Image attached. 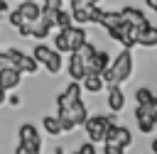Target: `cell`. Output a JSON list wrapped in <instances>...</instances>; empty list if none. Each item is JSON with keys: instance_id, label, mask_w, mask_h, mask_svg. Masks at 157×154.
Returning <instances> with one entry per match:
<instances>
[{"instance_id": "cell-1", "label": "cell", "mask_w": 157, "mask_h": 154, "mask_svg": "<svg viewBox=\"0 0 157 154\" xmlns=\"http://www.w3.org/2000/svg\"><path fill=\"white\" fill-rule=\"evenodd\" d=\"M101 76H103L105 86H110V83H125L132 76V54H130V49H123L115 59H110L108 68Z\"/></svg>"}, {"instance_id": "cell-2", "label": "cell", "mask_w": 157, "mask_h": 154, "mask_svg": "<svg viewBox=\"0 0 157 154\" xmlns=\"http://www.w3.org/2000/svg\"><path fill=\"white\" fill-rule=\"evenodd\" d=\"M110 122H113V117H105V115H93V117H86L83 130H86L88 139H91L93 144H98V142H103V134H105V130H108V125H110Z\"/></svg>"}, {"instance_id": "cell-3", "label": "cell", "mask_w": 157, "mask_h": 154, "mask_svg": "<svg viewBox=\"0 0 157 154\" xmlns=\"http://www.w3.org/2000/svg\"><path fill=\"white\" fill-rule=\"evenodd\" d=\"M103 142H115V144H120V147H130L132 144V134H130V130L128 127H123V125H115V120L108 125V130H105V134H103Z\"/></svg>"}, {"instance_id": "cell-4", "label": "cell", "mask_w": 157, "mask_h": 154, "mask_svg": "<svg viewBox=\"0 0 157 154\" xmlns=\"http://www.w3.org/2000/svg\"><path fill=\"white\" fill-rule=\"evenodd\" d=\"M17 134H20V142H25V144L32 149V154L42 152V139H39V132H37V127H34L32 122H25V125H20Z\"/></svg>"}, {"instance_id": "cell-5", "label": "cell", "mask_w": 157, "mask_h": 154, "mask_svg": "<svg viewBox=\"0 0 157 154\" xmlns=\"http://www.w3.org/2000/svg\"><path fill=\"white\" fill-rule=\"evenodd\" d=\"M135 120H137V130H140L142 134H150V132H155V127H157V117L150 112L147 105H137V108H135Z\"/></svg>"}, {"instance_id": "cell-6", "label": "cell", "mask_w": 157, "mask_h": 154, "mask_svg": "<svg viewBox=\"0 0 157 154\" xmlns=\"http://www.w3.org/2000/svg\"><path fill=\"white\" fill-rule=\"evenodd\" d=\"M20 81H22V71L20 68H15V66H0V88L2 90L20 88Z\"/></svg>"}, {"instance_id": "cell-7", "label": "cell", "mask_w": 157, "mask_h": 154, "mask_svg": "<svg viewBox=\"0 0 157 154\" xmlns=\"http://www.w3.org/2000/svg\"><path fill=\"white\" fill-rule=\"evenodd\" d=\"M81 90H83V88H81V81H71V83L66 86V90L56 95V108H69L74 100L81 98Z\"/></svg>"}, {"instance_id": "cell-8", "label": "cell", "mask_w": 157, "mask_h": 154, "mask_svg": "<svg viewBox=\"0 0 157 154\" xmlns=\"http://www.w3.org/2000/svg\"><path fill=\"white\" fill-rule=\"evenodd\" d=\"M108 64H110L108 51H105V49H96V51H93V59H91L88 66H86V73H103V71L108 68Z\"/></svg>"}, {"instance_id": "cell-9", "label": "cell", "mask_w": 157, "mask_h": 154, "mask_svg": "<svg viewBox=\"0 0 157 154\" xmlns=\"http://www.w3.org/2000/svg\"><path fill=\"white\" fill-rule=\"evenodd\" d=\"M17 10L22 15V20L29 22V24H34L39 20V15H42V7L37 5V0H20V7Z\"/></svg>"}, {"instance_id": "cell-10", "label": "cell", "mask_w": 157, "mask_h": 154, "mask_svg": "<svg viewBox=\"0 0 157 154\" xmlns=\"http://www.w3.org/2000/svg\"><path fill=\"white\" fill-rule=\"evenodd\" d=\"M118 12H120V20H125V22H130V24H135V27H145V24H150L147 17H145V12L137 10V7L125 5V7H120Z\"/></svg>"}, {"instance_id": "cell-11", "label": "cell", "mask_w": 157, "mask_h": 154, "mask_svg": "<svg viewBox=\"0 0 157 154\" xmlns=\"http://www.w3.org/2000/svg\"><path fill=\"white\" fill-rule=\"evenodd\" d=\"M66 68H69L71 81H81L86 76V66H83V59H81L78 51H69V66Z\"/></svg>"}, {"instance_id": "cell-12", "label": "cell", "mask_w": 157, "mask_h": 154, "mask_svg": "<svg viewBox=\"0 0 157 154\" xmlns=\"http://www.w3.org/2000/svg\"><path fill=\"white\" fill-rule=\"evenodd\" d=\"M108 108L113 112H120L125 108V93L120 90V83H110L108 86Z\"/></svg>"}, {"instance_id": "cell-13", "label": "cell", "mask_w": 157, "mask_h": 154, "mask_svg": "<svg viewBox=\"0 0 157 154\" xmlns=\"http://www.w3.org/2000/svg\"><path fill=\"white\" fill-rule=\"evenodd\" d=\"M64 32H66V39H69V51H78V49L83 46V42H86V29L71 24V27H66Z\"/></svg>"}, {"instance_id": "cell-14", "label": "cell", "mask_w": 157, "mask_h": 154, "mask_svg": "<svg viewBox=\"0 0 157 154\" xmlns=\"http://www.w3.org/2000/svg\"><path fill=\"white\" fill-rule=\"evenodd\" d=\"M135 44H140V46H157V27H152V24L140 27Z\"/></svg>"}, {"instance_id": "cell-15", "label": "cell", "mask_w": 157, "mask_h": 154, "mask_svg": "<svg viewBox=\"0 0 157 154\" xmlns=\"http://www.w3.org/2000/svg\"><path fill=\"white\" fill-rule=\"evenodd\" d=\"M103 76L101 73H86L83 78H81V88L83 90H88V93H101L103 90Z\"/></svg>"}, {"instance_id": "cell-16", "label": "cell", "mask_w": 157, "mask_h": 154, "mask_svg": "<svg viewBox=\"0 0 157 154\" xmlns=\"http://www.w3.org/2000/svg\"><path fill=\"white\" fill-rule=\"evenodd\" d=\"M88 5L91 2H76V5H71V20L74 22H78V24H88L91 22V12H88Z\"/></svg>"}, {"instance_id": "cell-17", "label": "cell", "mask_w": 157, "mask_h": 154, "mask_svg": "<svg viewBox=\"0 0 157 154\" xmlns=\"http://www.w3.org/2000/svg\"><path fill=\"white\" fill-rule=\"evenodd\" d=\"M69 115H71V120H74V125H76V127L86 122L88 110H86V105H83V100H81V98H78V100H74V103L69 105Z\"/></svg>"}, {"instance_id": "cell-18", "label": "cell", "mask_w": 157, "mask_h": 154, "mask_svg": "<svg viewBox=\"0 0 157 154\" xmlns=\"http://www.w3.org/2000/svg\"><path fill=\"white\" fill-rule=\"evenodd\" d=\"M74 24V20H71V12L66 10V7H59L56 12H54V27H59V29H66V27H71Z\"/></svg>"}, {"instance_id": "cell-19", "label": "cell", "mask_w": 157, "mask_h": 154, "mask_svg": "<svg viewBox=\"0 0 157 154\" xmlns=\"http://www.w3.org/2000/svg\"><path fill=\"white\" fill-rule=\"evenodd\" d=\"M42 66H44V68H47L49 73H59V71H61V66H64V64H61V54H59L56 49H52L49 59H47V61H44Z\"/></svg>"}, {"instance_id": "cell-20", "label": "cell", "mask_w": 157, "mask_h": 154, "mask_svg": "<svg viewBox=\"0 0 157 154\" xmlns=\"http://www.w3.org/2000/svg\"><path fill=\"white\" fill-rule=\"evenodd\" d=\"M42 125H44V132H47V134H52V137L61 134V125H59V117H56V115H44Z\"/></svg>"}, {"instance_id": "cell-21", "label": "cell", "mask_w": 157, "mask_h": 154, "mask_svg": "<svg viewBox=\"0 0 157 154\" xmlns=\"http://www.w3.org/2000/svg\"><path fill=\"white\" fill-rule=\"evenodd\" d=\"M49 32H52V24L44 22V20H37V22L32 24V37H34V39H47Z\"/></svg>"}, {"instance_id": "cell-22", "label": "cell", "mask_w": 157, "mask_h": 154, "mask_svg": "<svg viewBox=\"0 0 157 154\" xmlns=\"http://www.w3.org/2000/svg\"><path fill=\"white\" fill-rule=\"evenodd\" d=\"M49 54H52V46H47L42 39H39V44H34V49H32V56L37 59V64H39V66L49 59Z\"/></svg>"}, {"instance_id": "cell-23", "label": "cell", "mask_w": 157, "mask_h": 154, "mask_svg": "<svg viewBox=\"0 0 157 154\" xmlns=\"http://www.w3.org/2000/svg\"><path fill=\"white\" fill-rule=\"evenodd\" d=\"M54 49H56L59 54H69V39H66V32H64V29L56 32V37H54Z\"/></svg>"}, {"instance_id": "cell-24", "label": "cell", "mask_w": 157, "mask_h": 154, "mask_svg": "<svg viewBox=\"0 0 157 154\" xmlns=\"http://www.w3.org/2000/svg\"><path fill=\"white\" fill-rule=\"evenodd\" d=\"M152 98H155V93H152L147 86H142V88H137V90H135V100H137V105H147Z\"/></svg>"}, {"instance_id": "cell-25", "label": "cell", "mask_w": 157, "mask_h": 154, "mask_svg": "<svg viewBox=\"0 0 157 154\" xmlns=\"http://www.w3.org/2000/svg\"><path fill=\"white\" fill-rule=\"evenodd\" d=\"M103 154H125V147L115 142H103Z\"/></svg>"}, {"instance_id": "cell-26", "label": "cell", "mask_w": 157, "mask_h": 154, "mask_svg": "<svg viewBox=\"0 0 157 154\" xmlns=\"http://www.w3.org/2000/svg\"><path fill=\"white\" fill-rule=\"evenodd\" d=\"M7 20H10V24H12V27H20V24H22V22H25V20H22V15H20V10H17V7H15V10H10V12H7Z\"/></svg>"}, {"instance_id": "cell-27", "label": "cell", "mask_w": 157, "mask_h": 154, "mask_svg": "<svg viewBox=\"0 0 157 154\" xmlns=\"http://www.w3.org/2000/svg\"><path fill=\"white\" fill-rule=\"evenodd\" d=\"M78 154H96V144L88 139V142H83V144H78V149H76Z\"/></svg>"}, {"instance_id": "cell-28", "label": "cell", "mask_w": 157, "mask_h": 154, "mask_svg": "<svg viewBox=\"0 0 157 154\" xmlns=\"http://www.w3.org/2000/svg\"><path fill=\"white\" fill-rule=\"evenodd\" d=\"M17 34H20V37H32V24H29V22H22V24L17 27Z\"/></svg>"}, {"instance_id": "cell-29", "label": "cell", "mask_w": 157, "mask_h": 154, "mask_svg": "<svg viewBox=\"0 0 157 154\" xmlns=\"http://www.w3.org/2000/svg\"><path fill=\"white\" fill-rule=\"evenodd\" d=\"M15 154H32V149H29L25 142H20V144L15 147Z\"/></svg>"}, {"instance_id": "cell-30", "label": "cell", "mask_w": 157, "mask_h": 154, "mask_svg": "<svg viewBox=\"0 0 157 154\" xmlns=\"http://www.w3.org/2000/svg\"><path fill=\"white\" fill-rule=\"evenodd\" d=\"M7 12H10V5L5 0H0V17H7Z\"/></svg>"}, {"instance_id": "cell-31", "label": "cell", "mask_w": 157, "mask_h": 154, "mask_svg": "<svg viewBox=\"0 0 157 154\" xmlns=\"http://www.w3.org/2000/svg\"><path fill=\"white\" fill-rule=\"evenodd\" d=\"M145 2H147V7H150L152 12H157V0H145Z\"/></svg>"}, {"instance_id": "cell-32", "label": "cell", "mask_w": 157, "mask_h": 154, "mask_svg": "<svg viewBox=\"0 0 157 154\" xmlns=\"http://www.w3.org/2000/svg\"><path fill=\"white\" fill-rule=\"evenodd\" d=\"M5 98H7V90L0 88V105H5Z\"/></svg>"}, {"instance_id": "cell-33", "label": "cell", "mask_w": 157, "mask_h": 154, "mask_svg": "<svg viewBox=\"0 0 157 154\" xmlns=\"http://www.w3.org/2000/svg\"><path fill=\"white\" fill-rule=\"evenodd\" d=\"M150 149H152V154H157V139H152V147Z\"/></svg>"}, {"instance_id": "cell-34", "label": "cell", "mask_w": 157, "mask_h": 154, "mask_svg": "<svg viewBox=\"0 0 157 154\" xmlns=\"http://www.w3.org/2000/svg\"><path fill=\"white\" fill-rule=\"evenodd\" d=\"M69 2H71V5H76V2H86V0H69Z\"/></svg>"}, {"instance_id": "cell-35", "label": "cell", "mask_w": 157, "mask_h": 154, "mask_svg": "<svg viewBox=\"0 0 157 154\" xmlns=\"http://www.w3.org/2000/svg\"><path fill=\"white\" fill-rule=\"evenodd\" d=\"M86 2H93V5H96V2H101V0H86Z\"/></svg>"}, {"instance_id": "cell-36", "label": "cell", "mask_w": 157, "mask_h": 154, "mask_svg": "<svg viewBox=\"0 0 157 154\" xmlns=\"http://www.w3.org/2000/svg\"><path fill=\"white\" fill-rule=\"evenodd\" d=\"M71 154H78V152H71Z\"/></svg>"}, {"instance_id": "cell-37", "label": "cell", "mask_w": 157, "mask_h": 154, "mask_svg": "<svg viewBox=\"0 0 157 154\" xmlns=\"http://www.w3.org/2000/svg\"><path fill=\"white\" fill-rule=\"evenodd\" d=\"M0 66H2V59H0Z\"/></svg>"}]
</instances>
